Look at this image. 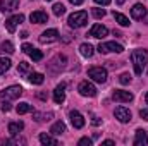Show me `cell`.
<instances>
[{"label":"cell","instance_id":"cell-19","mask_svg":"<svg viewBox=\"0 0 148 146\" xmlns=\"http://www.w3.org/2000/svg\"><path fill=\"white\" fill-rule=\"evenodd\" d=\"M50 132H52L53 136H60L62 132H66V124H64L62 120H59V122H55V124L52 126V129H50Z\"/></svg>","mask_w":148,"mask_h":146},{"label":"cell","instance_id":"cell-35","mask_svg":"<svg viewBox=\"0 0 148 146\" xmlns=\"http://www.w3.org/2000/svg\"><path fill=\"white\" fill-rule=\"evenodd\" d=\"M10 108H12V107H10L9 102H3V103H2V112H9Z\"/></svg>","mask_w":148,"mask_h":146},{"label":"cell","instance_id":"cell-21","mask_svg":"<svg viewBox=\"0 0 148 146\" xmlns=\"http://www.w3.org/2000/svg\"><path fill=\"white\" fill-rule=\"evenodd\" d=\"M40 143H41V145H45V146H47V145H50V146H57V139L43 132V134H40Z\"/></svg>","mask_w":148,"mask_h":146},{"label":"cell","instance_id":"cell-10","mask_svg":"<svg viewBox=\"0 0 148 146\" xmlns=\"http://www.w3.org/2000/svg\"><path fill=\"white\" fill-rule=\"evenodd\" d=\"M91 38H98V40H102V38H105L109 35V29L103 26V24H93V28L90 29V33H88Z\"/></svg>","mask_w":148,"mask_h":146},{"label":"cell","instance_id":"cell-23","mask_svg":"<svg viewBox=\"0 0 148 146\" xmlns=\"http://www.w3.org/2000/svg\"><path fill=\"white\" fill-rule=\"evenodd\" d=\"M114 19L121 24V26H129L131 23H129V19L124 16V14H121V12H114Z\"/></svg>","mask_w":148,"mask_h":146},{"label":"cell","instance_id":"cell-26","mask_svg":"<svg viewBox=\"0 0 148 146\" xmlns=\"http://www.w3.org/2000/svg\"><path fill=\"white\" fill-rule=\"evenodd\" d=\"M29 69H31V64H28V62H19V65H17V72L23 76L29 72Z\"/></svg>","mask_w":148,"mask_h":146},{"label":"cell","instance_id":"cell-18","mask_svg":"<svg viewBox=\"0 0 148 146\" xmlns=\"http://www.w3.org/2000/svg\"><path fill=\"white\" fill-rule=\"evenodd\" d=\"M23 129H24V124H23V122H10V124H9V132H10V136H17Z\"/></svg>","mask_w":148,"mask_h":146},{"label":"cell","instance_id":"cell-4","mask_svg":"<svg viewBox=\"0 0 148 146\" xmlns=\"http://www.w3.org/2000/svg\"><path fill=\"white\" fill-rule=\"evenodd\" d=\"M97 50H98L100 53H109V52L121 53V52H124V46H122L121 43H115V41H107V43H100Z\"/></svg>","mask_w":148,"mask_h":146},{"label":"cell","instance_id":"cell-40","mask_svg":"<svg viewBox=\"0 0 148 146\" xmlns=\"http://www.w3.org/2000/svg\"><path fill=\"white\" fill-rule=\"evenodd\" d=\"M38 98H40V100H47V95H45V93H38Z\"/></svg>","mask_w":148,"mask_h":146},{"label":"cell","instance_id":"cell-38","mask_svg":"<svg viewBox=\"0 0 148 146\" xmlns=\"http://www.w3.org/2000/svg\"><path fill=\"white\" fill-rule=\"evenodd\" d=\"M102 145H105V146H114V145H115V143H114L112 139H107V141H103Z\"/></svg>","mask_w":148,"mask_h":146},{"label":"cell","instance_id":"cell-34","mask_svg":"<svg viewBox=\"0 0 148 146\" xmlns=\"http://www.w3.org/2000/svg\"><path fill=\"white\" fill-rule=\"evenodd\" d=\"M21 50H23V52H24V53H29V52H31V50H33V46H31V45H29V43H24V45H23V48H21Z\"/></svg>","mask_w":148,"mask_h":146},{"label":"cell","instance_id":"cell-20","mask_svg":"<svg viewBox=\"0 0 148 146\" xmlns=\"http://www.w3.org/2000/svg\"><path fill=\"white\" fill-rule=\"evenodd\" d=\"M79 52H81L83 57H88V59H90V57H93V52H95V50H93V46H91L90 43H83V45L79 46Z\"/></svg>","mask_w":148,"mask_h":146},{"label":"cell","instance_id":"cell-12","mask_svg":"<svg viewBox=\"0 0 148 146\" xmlns=\"http://www.w3.org/2000/svg\"><path fill=\"white\" fill-rule=\"evenodd\" d=\"M66 84L64 83H60L55 89H53V102L57 103V105H60V103H64V100H66Z\"/></svg>","mask_w":148,"mask_h":146},{"label":"cell","instance_id":"cell-15","mask_svg":"<svg viewBox=\"0 0 148 146\" xmlns=\"http://www.w3.org/2000/svg\"><path fill=\"white\" fill-rule=\"evenodd\" d=\"M69 117H71V122H73V126L76 129H81V127L84 126V117H83L77 110H73V112L69 113Z\"/></svg>","mask_w":148,"mask_h":146},{"label":"cell","instance_id":"cell-7","mask_svg":"<svg viewBox=\"0 0 148 146\" xmlns=\"http://www.w3.org/2000/svg\"><path fill=\"white\" fill-rule=\"evenodd\" d=\"M23 21H24V16H23V14H16V16L9 17V19L5 21V28H7V31H9V33H16L17 24H21Z\"/></svg>","mask_w":148,"mask_h":146},{"label":"cell","instance_id":"cell-37","mask_svg":"<svg viewBox=\"0 0 148 146\" xmlns=\"http://www.w3.org/2000/svg\"><path fill=\"white\" fill-rule=\"evenodd\" d=\"M91 124H93V126H100V124H102V120H100L98 117H93V120H91Z\"/></svg>","mask_w":148,"mask_h":146},{"label":"cell","instance_id":"cell-24","mask_svg":"<svg viewBox=\"0 0 148 146\" xmlns=\"http://www.w3.org/2000/svg\"><path fill=\"white\" fill-rule=\"evenodd\" d=\"M10 64H12V62H10L9 59H3V57H2V59H0V74L7 72V71L10 69Z\"/></svg>","mask_w":148,"mask_h":146},{"label":"cell","instance_id":"cell-17","mask_svg":"<svg viewBox=\"0 0 148 146\" xmlns=\"http://www.w3.org/2000/svg\"><path fill=\"white\" fill-rule=\"evenodd\" d=\"M19 7V0H2V12H12Z\"/></svg>","mask_w":148,"mask_h":146},{"label":"cell","instance_id":"cell-30","mask_svg":"<svg viewBox=\"0 0 148 146\" xmlns=\"http://www.w3.org/2000/svg\"><path fill=\"white\" fill-rule=\"evenodd\" d=\"M64 12H66V7H64L62 3H55V5H53V14H55V16H62Z\"/></svg>","mask_w":148,"mask_h":146},{"label":"cell","instance_id":"cell-41","mask_svg":"<svg viewBox=\"0 0 148 146\" xmlns=\"http://www.w3.org/2000/svg\"><path fill=\"white\" fill-rule=\"evenodd\" d=\"M124 2H126V0H117V3H119V5H122Z\"/></svg>","mask_w":148,"mask_h":146},{"label":"cell","instance_id":"cell-5","mask_svg":"<svg viewBox=\"0 0 148 146\" xmlns=\"http://www.w3.org/2000/svg\"><path fill=\"white\" fill-rule=\"evenodd\" d=\"M88 77H91L95 83H105L107 81V71L103 67H91L88 71Z\"/></svg>","mask_w":148,"mask_h":146},{"label":"cell","instance_id":"cell-9","mask_svg":"<svg viewBox=\"0 0 148 146\" xmlns=\"http://www.w3.org/2000/svg\"><path fill=\"white\" fill-rule=\"evenodd\" d=\"M114 115H115V119H117L119 122H122V124H127V122L131 120V112L126 108V107H117V108L114 110Z\"/></svg>","mask_w":148,"mask_h":146},{"label":"cell","instance_id":"cell-2","mask_svg":"<svg viewBox=\"0 0 148 146\" xmlns=\"http://www.w3.org/2000/svg\"><path fill=\"white\" fill-rule=\"evenodd\" d=\"M67 23H69V26L74 28V29L83 28V26L88 23V12H84V10H77V12H74V14L69 16Z\"/></svg>","mask_w":148,"mask_h":146},{"label":"cell","instance_id":"cell-16","mask_svg":"<svg viewBox=\"0 0 148 146\" xmlns=\"http://www.w3.org/2000/svg\"><path fill=\"white\" fill-rule=\"evenodd\" d=\"M145 145H148V134H147V131L138 129V131H136V136H134V146H145Z\"/></svg>","mask_w":148,"mask_h":146},{"label":"cell","instance_id":"cell-14","mask_svg":"<svg viewBox=\"0 0 148 146\" xmlns=\"http://www.w3.org/2000/svg\"><path fill=\"white\" fill-rule=\"evenodd\" d=\"M29 19H31V23H35V24H43V23L48 21V14L43 12V10H35V12L29 16Z\"/></svg>","mask_w":148,"mask_h":146},{"label":"cell","instance_id":"cell-22","mask_svg":"<svg viewBox=\"0 0 148 146\" xmlns=\"http://www.w3.org/2000/svg\"><path fill=\"white\" fill-rule=\"evenodd\" d=\"M29 83L31 84H43V81H45V76L43 74H40V72H33V74H29Z\"/></svg>","mask_w":148,"mask_h":146},{"label":"cell","instance_id":"cell-43","mask_svg":"<svg viewBox=\"0 0 148 146\" xmlns=\"http://www.w3.org/2000/svg\"><path fill=\"white\" fill-rule=\"evenodd\" d=\"M45 2H50V0H45Z\"/></svg>","mask_w":148,"mask_h":146},{"label":"cell","instance_id":"cell-33","mask_svg":"<svg viewBox=\"0 0 148 146\" xmlns=\"http://www.w3.org/2000/svg\"><path fill=\"white\" fill-rule=\"evenodd\" d=\"M140 117H141L143 120H147V122H148V110L147 108H141V110H140Z\"/></svg>","mask_w":148,"mask_h":146},{"label":"cell","instance_id":"cell-36","mask_svg":"<svg viewBox=\"0 0 148 146\" xmlns=\"http://www.w3.org/2000/svg\"><path fill=\"white\" fill-rule=\"evenodd\" d=\"M93 2H97L98 5H109L110 3V0H93Z\"/></svg>","mask_w":148,"mask_h":146},{"label":"cell","instance_id":"cell-6","mask_svg":"<svg viewBox=\"0 0 148 146\" xmlns=\"http://www.w3.org/2000/svg\"><path fill=\"white\" fill-rule=\"evenodd\" d=\"M77 91H79L83 96H90V98H93V96L97 95V88H95V84L90 83V81H81L79 86H77Z\"/></svg>","mask_w":148,"mask_h":146},{"label":"cell","instance_id":"cell-8","mask_svg":"<svg viewBox=\"0 0 148 146\" xmlns=\"http://www.w3.org/2000/svg\"><path fill=\"white\" fill-rule=\"evenodd\" d=\"M112 98L115 100V102H119V103H129V102H133V93H129V91H124V89H115L114 93H112Z\"/></svg>","mask_w":148,"mask_h":146},{"label":"cell","instance_id":"cell-29","mask_svg":"<svg viewBox=\"0 0 148 146\" xmlns=\"http://www.w3.org/2000/svg\"><path fill=\"white\" fill-rule=\"evenodd\" d=\"M91 14H93L95 19H102V17H105V9H98V7H95V9L91 10Z\"/></svg>","mask_w":148,"mask_h":146},{"label":"cell","instance_id":"cell-42","mask_svg":"<svg viewBox=\"0 0 148 146\" xmlns=\"http://www.w3.org/2000/svg\"><path fill=\"white\" fill-rule=\"evenodd\" d=\"M145 100H147V103H148V93H147V96H145Z\"/></svg>","mask_w":148,"mask_h":146},{"label":"cell","instance_id":"cell-13","mask_svg":"<svg viewBox=\"0 0 148 146\" xmlns=\"http://www.w3.org/2000/svg\"><path fill=\"white\" fill-rule=\"evenodd\" d=\"M57 38H59V31H57V29H47V31L41 33L40 43H52V41H55Z\"/></svg>","mask_w":148,"mask_h":146},{"label":"cell","instance_id":"cell-27","mask_svg":"<svg viewBox=\"0 0 148 146\" xmlns=\"http://www.w3.org/2000/svg\"><path fill=\"white\" fill-rule=\"evenodd\" d=\"M29 57H31V59H33L35 62H40V60L43 59V53H41V52H40L38 48H33V50L29 52Z\"/></svg>","mask_w":148,"mask_h":146},{"label":"cell","instance_id":"cell-39","mask_svg":"<svg viewBox=\"0 0 148 146\" xmlns=\"http://www.w3.org/2000/svg\"><path fill=\"white\" fill-rule=\"evenodd\" d=\"M69 2H71L73 5H81V3H83L84 0H69Z\"/></svg>","mask_w":148,"mask_h":146},{"label":"cell","instance_id":"cell-11","mask_svg":"<svg viewBox=\"0 0 148 146\" xmlns=\"http://www.w3.org/2000/svg\"><path fill=\"white\" fill-rule=\"evenodd\" d=\"M147 16V7L143 5V3H134L133 5V9H131V17L133 19H143Z\"/></svg>","mask_w":148,"mask_h":146},{"label":"cell","instance_id":"cell-28","mask_svg":"<svg viewBox=\"0 0 148 146\" xmlns=\"http://www.w3.org/2000/svg\"><path fill=\"white\" fill-rule=\"evenodd\" d=\"M0 50L5 52V53H12V52H14V45H12L10 41H3L2 46H0Z\"/></svg>","mask_w":148,"mask_h":146},{"label":"cell","instance_id":"cell-31","mask_svg":"<svg viewBox=\"0 0 148 146\" xmlns=\"http://www.w3.org/2000/svg\"><path fill=\"white\" fill-rule=\"evenodd\" d=\"M119 83H121V84H129V83H131V76L127 72L121 74V76H119Z\"/></svg>","mask_w":148,"mask_h":146},{"label":"cell","instance_id":"cell-3","mask_svg":"<svg viewBox=\"0 0 148 146\" xmlns=\"http://www.w3.org/2000/svg\"><path fill=\"white\" fill-rule=\"evenodd\" d=\"M23 95V88L21 86H9L5 89L0 91V102H9V100H16Z\"/></svg>","mask_w":148,"mask_h":146},{"label":"cell","instance_id":"cell-25","mask_svg":"<svg viewBox=\"0 0 148 146\" xmlns=\"http://www.w3.org/2000/svg\"><path fill=\"white\" fill-rule=\"evenodd\" d=\"M16 110H17V113H21V115H23V113L31 112V110H33V107H31L29 103H19V105L16 107Z\"/></svg>","mask_w":148,"mask_h":146},{"label":"cell","instance_id":"cell-32","mask_svg":"<svg viewBox=\"0 0 148 146\" xmlns=\"http://www.w3.org/2000/svg\"><path fill=\"white\" fill-rule=\"evenodd\" d=\"M77 145L79 146H91V139H90V138H81V139L77 141Z\"/></svg>","mask_w":148,"mask_h":146},{"label":"cell","instance_id":"cell-1","mask_svg":"<svg viewBox=\"0 0 148 146\" xmlns=\"http://www.w3.org/2000/svg\"><path fill=\"white\" fill-rule=\"evenodd\" d=\"M131 62L134 65V72L138 74H143V69L147 67L148 64V52L143 50V48H138V50H133L131 53Z\"/></svg>","mask_w":148,"mask_h":146}]
</instances>
